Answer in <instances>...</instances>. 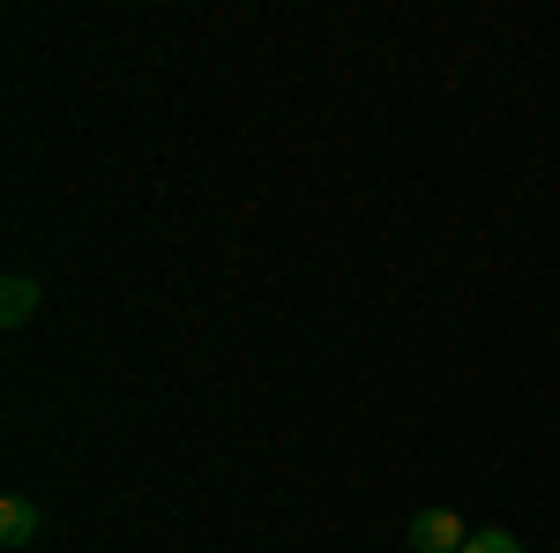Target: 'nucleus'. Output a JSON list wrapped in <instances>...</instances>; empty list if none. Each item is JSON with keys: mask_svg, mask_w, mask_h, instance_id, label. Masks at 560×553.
Returning <instances> with one entry per match:
<instances>
[{"mask_svg": "<svg viewBox=\"0 0 560 553\" xmlns=\"http://www.w3.org/2000/svg\"><path fill=\"white\" fill-rule=\"evenodd\" d=\"M464 539H471V531H464L456 509H419L411 516V546L419 553H464Z\"/></svg>", "mask_w": 560, "mask_h": 553, "instance_id": "f257e3e1", "label": "nucleus"}, {"mask_svg": "<svg viewBox=\"0 0 560 553\" xmlns=\"http://www.w3.org/2000/svg\"><path fill=\"white\" fill-rule=\"evenodd\" d=\"M38 539V502L31 494H8L0 502V546H31Z\"/></svg>", "mask_w": 560, "mask_h": 553, "instance_id": "f03ea898", "label": "nucleus"}, {"mask_svg": "<svg viewBox=\"0 0 560 553\" xmlns=\"http://www.w3.org/2000/svg\"><path fill=\"white\" fill-rule=\"evenodd\" d=\"M31 314H38V285H31V277H8V285H0V322L23 330Z\"/></svg>", "mask_w": 560, "mask_h": 553, "instance_id": "7ed1b4c3", "label": "nucleus"}, {"mask_svg": "<svg viewBox=\"0 0 560 553\" xmlns=\"http://www.w3.org/2000/svg\"><path fill=\"white\" fill-rule=\"evenodd\" d=\"M464 553H523V539L493 523V531H471V539H464Z\"/></svg>", "mask_w": 560, "mask_h": 553, "instance_id": "20e7f679", "label": "nucleus"}]
</instances>
